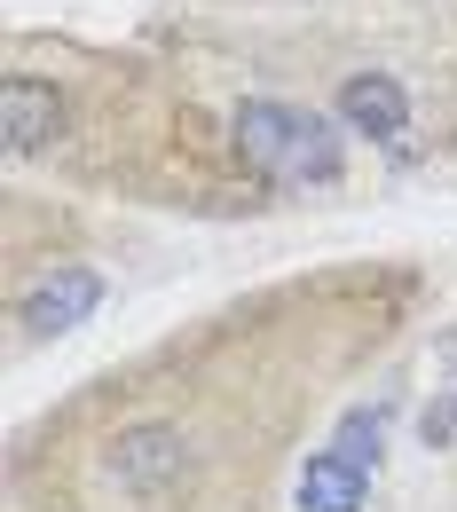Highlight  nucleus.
<instances>
[{"label":"nucleus","mask_w":457,"mask_h":512,"mask_svg":"<svg viewBox=\"0 0 457 512\" xmlns=\"http://www.w3.org/2000/svg\"><path fill=\"white\" fill-rule=\"evenodd\" d=\"M339 111H347L355 134H379V142H394V134L410 127V103H402V87H394L387 71H355L339 87Z\"/></svg>","instance_id":"obj_4"},{"label":"nucleus","mask_w":457,"mask_h":512,"mask_svg":"<svg viewBox=\"0 0 457 512\" xmlns=\"http://www.w3.org/2000/svg\"><path fill=\"white\" fill-rule=\"evenodd\" d=\"M229 150H237V166L268 182V190H300V182H331L339 174V142L316 111H300V103H237V119H229Z\"/></svg>","instance_id":"obj_1"},{"label":"nucleus","mask_w":457,"mask_h":512,"mask_svg":"<svg viewBox=\"0 0 457 512\" xmlns=\"http://www.w3.org/2000/svg\"><path fill=\"white\" fill-rule=\"evenodd\" d=\"M0 95H8V150H16V158L64 142V95H56V79H40V71H8Z\"/></svg>","instance_id":"obj_2"},{"label":"nucleus","mask_w":457,"mask_h":512,"mask_svg":"<svg viewBox=\"0 0 457 512\" xmlns=\"http://www.w3.org/2000/svg\"><path fill=\"white\" fill-rule=\"evenodd\" d=\"M103 300V276L95 268H64V284L48 276L40 292H16V323H24V339H48V331H64L71 316H87Z\"/></svg>","instance_id":"obj_3"}]
</instances>
